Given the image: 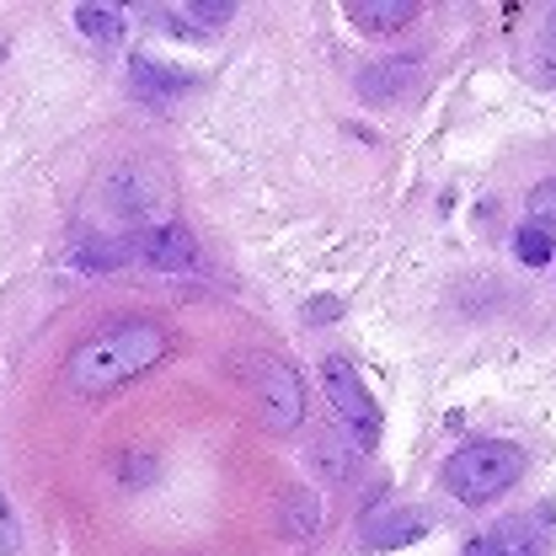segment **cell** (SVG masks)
Instances as JSON below:
<instances>
[{
	"label": "cell",
	"mask_w": 556,
	"mask_h": 556,
	"mask_svg": "<svg viewBox=\"0 0 556 556\" xmlns=\"http://www.w3.org/2000/svg\"><path fill=\"white\" fill-rule=\"evenodd\" d=\"M417 535H422V514L417 508H386V514L364 519V546H375V552H391V546L417 541Z\"/></svg>",
	"instance_id": "52a82bcc"
},
{
	"label": "cell",
	"mask_w": 556,
	"mask_h": 556,
	"mask_svg": "<svg viewBox=\"0 0 556 556\" xmlns=\"http://www.w3.org/2000/svg\"><path fill=\"white\" fill-rule=\"evenodd\" d=\"M75 27H80L86 38H118V33H124V16H118L113 5H80V11H75Z\"/></svg>",
	"instance_id": "4fadbf2b"
},
{
	"label": "cell",
	"mask_w": 556,
	"mask_h": 556,
	"mask_svg": "<svg viewBox=\"0 0 556 556\" xmlns=\"http://www.w3.org/2000/svg\"><path fill=\"white\" fill-rule=\"evenodd\" d=\"M327 396H332V407H338V417L348 422V439L358 444V455L380 439V407H375V396L364 391V380H358V369L348 364V358H327Z\"/></svg>",
	"instance_id": "3957f363"
},
{
	"label": "cell",
	"mask_w": 556,
	"mask_h": 556,
	"mask_svg": "<svg viewBox=\"0 0 556 556\" xmlns=\"http://www.w3.org/2000/svg\"><path fill=\"white\" fill-rule=\"evenodd\" d=\"M129 80H135V97H150V102L188 91V75H182V70H166V65H155V60H135V65H129Z\"/></svg>",
	"instance_id": "30bf717a"
},
{
	"label": "cell",
	"mask_w": 556,
	"mask_h": 556,
	"mask_svg": "<svg viewBox=\"0 0 556 556\" xmlns=\"http://www.w3.org/2000/svg\"><path fill=\"white\" fill-rule=\"evenodd\" d=\"M525 477V450L508 444V439H482V444H466L444 460V486L460 497V503H492L503 497L508 486Z\"/></svg>",
	"instance_id": "7a4b0ae2"
},
{
	"label": "cell",
	"mask_w": 556,
	"mask_h": 556,
	"mask_svg": "<svg viewBox=\"0 0 556 556\" xmlns=\"http://www.w3.org/2000/svg\"><path fill=\"white\" fill-rule=\"evenodd\" d=\"M348 16H353L364 33H402L417 16V5L413 0H353Z\"/></svg>",
	"instance_id": "9c48e42d"
},
{
	"label": "cell",
	"mask_w": 556,
	"mask_h": 556,
	"mask_svg": "<svg viewBox=\"0 0 556 556\" xmlns=\"http://www.w3.org/2000/svg\"><path fill=\"white\" fill-rule=\"evenodd\" d=\"M166 348H172V338L155 321H118V327H102L97 338H86L70 353L65 380L80 396H108L113 386L144 375L150 364H161Z\"/></svg>",
	"instance_id": "6da1fadb"
},
{
	"label": "cell",
	"mask_w": 556,
	"mask_h": 556,
	"mask_svg": "<svg viewBox=\"0 0 556 556\" xmlns=\"http://www.w3.org/2000/svg\"><path fill=\"white\" fill-rule=\"evenodd\" d=\"M514 252H519V263H530V268L552 263V230H541V225H525V230L514 236Z\"/></svg>",
	"instance_id": "5bb4252c"
},
{
	"label": "cell",
	"mask_w": 556,
	"mask_h": 556,
	"mask_svg": "<svg viewBox=\"0 0 556 556\" xmlns=\"http://www.w3.org/2000/svg\"><path fill=\"white\" fill-rule=\"evenodd\" d=\"M353 466H358V444H353L348 433H321V439L311 444V471H316V477H327V482H348V477H353Z\"/></svg>",
	"instance_id": "ba28073f"
},
{
	"label": "cell",
	"mask_w": 556,
	"mask_h": 556,
	"mask_svg": "<svg viewBox=\"0 0 556 556\" xmlns=\"http://www.w3.org/2000/svg\"><path fill=\"white\" fill-rule=\"evenodd\" d=\"M283 525H289V535H316L321 530V497L316 492H289L283 497Z\"/></svg>",
	"instance_id": "7c38bea8"
},
{
	"label": "cell",
	"mask_w": 556,
	"mask_h": 556,
	"mask_svg": "<svg viewBox=\"0 0 556 556\" xmlns=\"http://www.w3.org/2000/svg\"><path fill=\"white\" fill-rule=\"evenodd\" d=\"M16 552V519H11V508H5V492H0V556Z\"/></svg>",
	"instance_id": "e0dca14e"
},
{
	"label": "cell",
	"mask_w": 556,
	"mask_h": 556,
	"mask_svg": "<svg viewBox=\"0 0 556 556\" xmlns=\"http://www.w3.org/2000/svg\"><path fill=\"white\" fill-rule=\"evenodd\" d=\"M530 214L541 219V230L556 225V177H546L541 188H530Z\"/></svg>",
	"instance_id": "9a60e30c"
},
{
	"label": "cell",
	"mask_w": 556,
	"mask_h": 556,
	"mask_svg": "<svg viewBox=\"0 0 556 556\" xmlns=\"http://www.w3.org/2000/svg\"><path fill=\"white\" fill-rule=\"evenodd\" d=\"M129 247H135V257H144L150 268H172V274L199 263V241H193V230H188V225H177V219L139 225L135 236H129Z\"/></svg>",
	"instance_id": "8992f818"
},
{
	"label": "cell",
	"mask_w": 556,
	"mask_h": 556,
	"mask_svg": "<svg viewBox=\"0 0 556 556\" xmlns=\"http://www.w3.org/2000/svg\"><path fill=\"white\" fill-rule=\"evenodd\" d=\"M541 49H546V65L556 70V11L546 16V33H541Z\"/></svg>",
	"instance_id": "ac0fdd59"
},
{
	"label": "cell",
	"mask_w": 556,
	"mask_h": 556,
	"mask_svg": "<svg viewBox=\"0 0 556 556\" xmlns=\"http://www.w3.org/2000/svg\"><path fill=\"white\" fill-rule=\"evenodd\" d=\"M129 257H135L129 236H97V241L75 247V268H86V274H108V268H124Z\"/></svg>",
	"instance_id": "8fae6325"
},
{
	"label": "cell",
	"mask_w": 556,
	"mask_h": 556,
	"mask_svg": "<svg viewBox=\"0 0 556 556\" xmlns=\"http://www.w3.org/2000/svg\"><path fill=\"white\" fill-rule=\"evenodd\" d=\"M460 556H503V552H497L492 541H471V546H466V552H460Z\"/></svg>",
	"instance_id": "d6986e66"
},
{
	"label": "cell",
	"mask_w": 556,
	"mask_h": 556,
	"mask_svg": "<svg viewBox=\"0 0 556 556\" xmlns=\"http://www.w3.org/2000/svg\"><path fill=\"white\" fill-rule=\"evenodd\" d=\"M257 407H263V422L274 433H294L305 422V386H300V375L283 358L263 364V375H257Z\"/></svg>",
	"instance_id": "5b68a950"
},
{
	"label": "cell",
	"mask_w": 556,
	"mask_h": 556,
	"mask_svg": "<svg viewBox=\"0 0 556 556\" xmlns=\"http://www.w3.org/2000/svg\"><path fill=\"white\" fill-rule=\"evenodd\" d=\"M102 193L113 199L118 214L150 219V225H161L166 208H172V182H166L155 166H118V172H108V177H102Z\"/></svg>",
	"instance_id": "277c9868"
},
{
	"label": "cell",
	"mask_w": 556,
	"mask_h": 556,
	"mask_svg": "<svg viewBox=\"0 0 556 556\" xmlns=\"http://www.w3.org/2000/svg\"><path fill=\"white\" fill-rule=\"evenodd\" d=\"M188 22L219 27V22H230V5H225V0H193V5H188Z\"/></svg>",
	"instance_id": "2e32d148"
}]
</instances>
